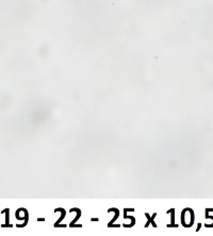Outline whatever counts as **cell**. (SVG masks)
Wrapping results in <instances>:
<instances>
[{
	"label": "cell",
	"mask_w": 213,
	"mask_h": 236,
	"mask_svg": "<svg viewBox=\"0 0 213 236\" xmlns=\"http://www.w3.org/2000/svg\"><path fill=\"white\" fill-rule=\"evenodd\" d=\"M92 221H98V218H93Z\"/></svg>",
	"instance_id": "1"
},
{
	"label": "cell",
	"mask_w": 213,
	"mask_h": 236,
	"mask_svg": "<svg viewBox=\"0 0 213 236\" xmlns=\"http://www.w3.org/2000/svg\"><path fill=\"white\" fill-rule=\"evenodd\" d=\"M38 221H45V219H44V218H39Z\"/></svg>",
	"instance_id": "2"
}]
</instances>
